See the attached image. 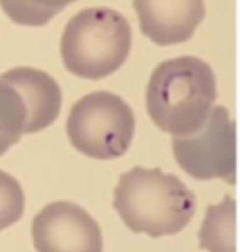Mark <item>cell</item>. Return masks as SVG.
<instances>
[{"label": "cell", "mask_w": 240, "mask_h": 252, "mask_svg": "<svg viewBox=\"0 0 240 252\" xmlns=\"http://www.w3.org/2000/svg\"><path fill=\"white\" fill-rule=\"evenodd\" d=\"M216 100V79L209 63L183 55L159 63L146 87V108L153 124L171 136L199 132Z\"/></svg>", "instance_id": "cell-1"}, {"label": "cell", "mask_w": 240, "mask_h": 252, "mask_svg": "<svg viewBox=\"0 0 240 252\" xmlns=\"http://www.w3.org/2000/svg\"><path fill=\"white\" fill-rule=\"evenodd\" d=\"M114 209L132 232L151 238L181 232L195 215L193 191L161 169L134 167L120 175Z\"/></svg>", "instance_id": "cell-2"}, {"label": "cell", "mask_w": 240, "mask_h": 252, "mask_svg": "<svg viewBox=\"0 0 240 252\" xmlns=\"http://www.w3.org/2000/svg\"><path fill=\"white\" fill-rule=\"evenodd\" d=\"M130 47V24L112 8H87L75 14L61 37L65 69L83 79L112 75L128 59Z\"/></svg>", "instance_id": "cell-3"}, {"label": "cell", "mask_w": 240, "mask_h": 252, "mask_svg": "<svg viewBox=\"0 0 240 252\" xmlns=\"http://www.w3.org/2000/svg\"><path fill=\"white\" fill-rule=\"evenodd\" d=\"M65 128L71 146L81 154L114 159L128 152L136 118L124 98L108 91H94L73 104Z\"/></svg>", "instance_id": "cell-4"}, {"label": "cell", "mask_w": 240, "mask_h": 252, "mask_svg": "<svg viewBox=\"0 0 240 252\" xmlns=\"http://www.w3.org/2000/svg\"><path fill=\"white\" fill-rule=\"evenodd\" d=\"M177 165L195 179L236 183V126L224 106H212L205 126L191 136H173Z\"/></svg>", "instance_id": "cell-5"}, {"label": "cell", "mask_w": 240, "mask_h": 252, "mask_svg": "<svg viewBox=\"0 0 240 252\" xmlns=\"http://www.w3.org/2000/svg\"><path fill=\"white\" fill-rule=\"evenodd\" d=\"M31 238L37 252H102L98 222L69 201L45 205L33 217Z\"/></svg>", "instance_id": "cell-6"}, {"label": "cell", "mask_w": 240, "mask_h": 252, "mask_svg": "<svg viewBox=\"0 0 240 252\" xmlns=\"http://www.w3.org/2000/svg\"><path fill=\"white\" fill-rule=\"evenodd\" d=\"M142 33L157 45H175L193 37L205 16L203 0H134Z\"/></svg>", "instance_id": "cell-7"}, {"label": "cell", "mask_w": 240, "mask_h": 252, "mask_svg": "<svg viewBox=\"0 0 240 252\" xmlns=\"http://www.w3.org/2000/svg\"><path fill=\"white\" fill-rule=\"evenodd\" d=\"M0 83L12 87L26 108L24 134L45 130L61 110V89L45 71L33 67H16L0 75Z\"/></svg>", "instance_id": "cell-8"}, {"label": "cell", "mask_w": 240, "mask_h": 252, "mask_svg": "<svg viewBox=\"0 0 240 252\" xmlns=\"http://www.w3.org/2000/svg\"><path fill=\"white\" fill-rule=\"evenodd\" d=\"M199 246L207 252H236V201L232 197L207 209L199 228Z\"/></svg>", "instance_id": "cell-9"}, {"label": "cell", "mask_w": 240, "mask_h": 252, "mask_svg": "<svg viewBox=\"0 0 240 252\" xmlns=\"http://www.w3.org/2000/svg\"><path fill=\"white\" fill-rule=\"evenodd\" d=\"M26 108L20 94L0 83V156L8 152L24 134Z\"/></svg>", "instance_id": "cell-10"}, {"label": "cell", "mask_w": 240, "mask_h": 252, "mask_svg": "<svg viewBox=\"0 0 240 252\" xmlns=\"http://www.w3.org/2000/svg\"><path fill=\"white\" fill-rule=\"evenodd\" d=\"M75 0H0L4 14L20 26H43Z\"/></svg>", "instance_id": "cell-11"}, {"label": "cell", "mask_w": 240, "mask_h": 252, "mask_svg": "<svg viewBox=\"0 0 240 252\" xmlns=\"http://www.w3.org/2000/svg\"><path fill=\"white\" fill-rule=\"evenodd\" d=\"M24 215V191L20 181L0 171V230L12 226Z\"/></svg>", "instance_id": "cell-12"}]
</instances>
